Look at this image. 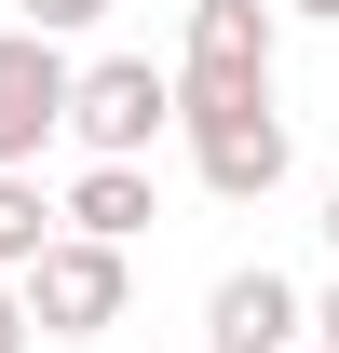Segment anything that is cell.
<instances>
[{
	"label": "cell",
	"instance_id": "6da1fadb",
	"mask_svg": "<svg viewBox=\"0 0 339 353\" xmlns=\"http://www.w3.org/2000/svg\"><path fill=\"white\" fill-rule=\"evenodd\" d=\"M176 136H190V176H204L217 204H271L298 163V136L271 95H204V109H176Z\"/></svg>",
	"mask_w": 339,
	"mask_h": 353
},
{
	"label": "cell",
	"instance_id": "7a4b0ae2",
	"mask_svg": "<svg viewBox=\"0 0 339 353\" xmlns=\"http://www.w3.org/2000/svg\"><path fill=\"white\" fill-rule=\"evenodd\" d=\"M14 285H28V326H41V340H95V326H123L136 259H123V245H95V231H54Z\"/></svg>",
	"mask_w": 339,
	"mask_h": 353
},
{
	"label": "cell",
	"instance_id": "3957f363",
	"mask_svg": "<svg viewBox=\"0 0 339 353\" xmlns=\"http://www.w3.org/2000/svg\"><path fill=\"white\" fill-rule=\"evenodd\" d=\"M176 123V68L150 54H95L82 95H68V136H82V163H150V136Z\"/></svg>",
	"mask_w": 339,
	"mask_h": 353
},
{
	"label": "cell",
	"instance_id": "277c9868",
	"mask_svg": "<svg viewBox=\"0 0 339 353\" xmlns=\"http://www.w3.org/2000/svg\"><path fill=\"white\" fill-rule=\"evenodd\" d=\"M271 41H285V0H190L176 109H204V95H271Z\"/></svg>",
	"mask_w": 339,
	"mask_h": 353
},
{
	"label": "cell",
	"instance_id": "5b68a950",
	"mask_svg": "<svg viewBox=\"0 0 339 353\" xmlns=\"http://www.w3.org/2000/svg\"><path fill=\"white\" fill-rule=\"evenodd\" d=\"M68 95H82L68 41L0 28V163H41V136H68Z\"/></svg>",
	"mask_w": 339,
	"mask_h": 353
},
{
	"label": "cell",
	"instance_id": "8992f818",
	"mask_svg": "<svg viewBox=\"0 0 339 353\" xmlns=\"http://www.w3.org/2000/svg\"><path fill=\"white\" fill-rule=\"evenodd\" d=\"M298 340H312V299H298L271 259H258V272H217V299H204V353H298Z\"/></svg>",
	"mask_w": 339,
	"mask_h": 353
},
{
	"label": "cell",
	"instance_id": "52a82bcc",
	"mask_svg": "<svg viewBox=\"0 0 339 353\" xmlns=\"http://www.w3.org/2000/svg\"><path fill=\"white\" fill-rule=\"evenodd\" d=\"M54 218H68V231H95V245H136V231H150V163H82Z\"/></svg>",
	"mask_w": 339,
	"mask_h": 353
},
{
	"label": "cell",
	"instance_id": "ba28073f",
	"mask_svg": "<svg viewBox=\"0 0 339 353\" xmlns=\"http://www.w3.org/2000/svg\"><path fill=\"white\" fill-rule=\"evenodd\" d=\"M54 231H68V218L41 204V176H14V163H0V272H28V259L54 245Z\"/></svg>",
	"mask_w": 339,
	"mask_h": 353
},
{
	"label": "cell",
	"instance_id": "9c48e42d",
	"mask_svg": "<svg viewBox=\"0 0 339 353\" xmlns=\"http://www.w3.org/2000/svg\"><path fill=\"white\" fill-rule=\"evenodd\" d=\"M95 14H109V0H14V28H41V41H82Z\"/></svg>",
	"mask_w": 339,
	"mask_h": 353
},
{
	"label": "cell",
	"instance_id": "30bf717a",
	"mask_svg": "<svg viewBox=\"0 0 339 353\" xmlns=\"http://www.w3.org/2000/svg\"><path fill=\"white\" fill-rule=\"evenodd\" d=\"M0 353H28V285L0 272Z\"/></svg>",
	"mask_w": 339,
	"mask_h": 353
},
{
	"label": "cell",
	"instance_id": "8fae6325",
	"mask_svg": "<svg viewBox=\"0 0 339 353\" xmlns=\"http://www.w3.org/2000/svg\"><path fill=\"white\" fill-rule=\"evenodd\" d=\"M312 340H326V353H339V285H326V299H312Z\"/></svg>",
	"mask_w": 339,
	"mask_h": 353
},
{
	"label": "cell",
	"instance_id": "7c38bea8",
	"mask_svg": "<svg viewBox=\"0 0 339 353\" xmlns=\"http://www.w3.org/2000/svg\"><path fill=\"white\" fill-rule=\"evenodd\" d=\"M285 14H312V28H339V0H285Z\"/></svg>",
	"mask_w": 339,
	"mask_h": 353
},
{
	"label": "cell",
	"instance_id": "4fadbf2b",
	"mask_svg": "<svg viewBox=\"0 0 339 353\" xmlns=\"http://www.w3.org/2000/svg\"><path fill=\"white\" fill-rule=\"evenodd\" d=\"M326 245H339V190H326Z\"/></svg>",
	"mask_w": 339,
	"mask_h": 353
},
{
	"label": "cell",
	"instance_id": "5bb4252c",
	"mask_svg": "<svg viewBox=\"0 0 339 353\" xmlns=\"http://www.w3.org/2000/svg\"><path fill=\"white\" fill-rule=\"evenodd\" d=\"M0 14H14V0H0Z\"/></svg>",
	"mask_w": 339,
	"mask_h": 353
}]
</instances>
